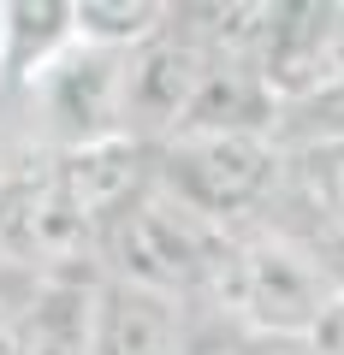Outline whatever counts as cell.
<instances>
[{
	"instance_id": "obj_1",
	"label": "cell",
	"mask_w": 344,
	"mask_h": 355,
	"mask_svg": "<svg viewBox=\"0 0 344 355\" xmlns=\"http://www.w3.org/2000/svg\"><path fill=\"white\" fill-rule=\"evenodd\" d=\"M338 296L327 261L285 225L238 231L214 284L220 320L255 338H320V326L338 314Z\"/></svg>"
},
{
	"instance_id": "obj_2",
	"label": "cell",
	"mask_w": 344,
	"mask_h": 355,
	"mask_svg": "<svg viewBox=\"0 0 344 355\" xmlns=\"http://www.w3.org/2000/svg\"><path fill=\"white\" fill-rule=\"evenodd\" d=\"M154 184L208 225L249 231L255 214L279 202L285 148L273 130H184L154 148Z\"/></svg>"
},
{
	"instance_id": "obj_3",
	"label": "cell",
	"mask_w": 344,
	"mask_h": 355,
	"mask_svg": "<svg viewBox=\"0 0 344 355\" xmlns=\"http://www.w3.org/2000/svg\"><path fill=\"white\" fill-rule=\"evenodd\" d=\"M208 65H214V53L202 48V36L172 6V18L142 48H131V60H125V137L142 142V148L172 142L196 107Z\"/></svg>"
},
{
	"instance_id": "obj_4",
	"label": "cell",
	"mask_w": 344,
	"mask_h": 355,
	"mask_svg": "<svg viewBox=\"0 0 344 355\" xmlns=\"http://www.w3.org/2000/svg\"><path fill=\"white\" fill-rule=\"evenodd\" d=\"M190 302L161 296L131 279H101L95 291V349L90 355H190Z\"/></svg>"
},
{
	"instance_id": "obj_5",
	"label": "cell",
	"mask_w": 344,
	"mask_h": 355,
	"mask_svg": "<svg viewBox=\"0 0 344 355\" xmlns=\"http://www.w3.org/2000/svg\"><path fill=\"white\" fill-rule=\"evenodd\" d=\"M77 42V6L65 0H13L0 6V77L24 89Z\"/></svg>"
},
{
	"instance_id": "obj_6",
	"label": "cell",
	"mask_w": 344,
	"mask_h": 355,
	"mask_svg": "<svg viewBox=\"0 0 344 355\" xmlns=\"http://www.w3.org/2000/svg\"><path fill=\"white\" fill-rule=\"evenodd\" d=\"M166 18H172V6H161V0H77V36L119 53L142 48Z\"/></svg>"
}]
</instances>
